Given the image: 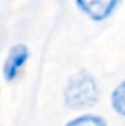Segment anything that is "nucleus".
I'll use <instances>...</instances> for the list:
<instances>
[{
	"label": "nucleus",
	"instance_id": "1",
	"mask_svg": "<svg viewBox=\"0 0 125 126\" xmlns=\"http://www.w3.org/2000/svg\"><path fill=\"white\" fill-rule=\"evenodd\" d=\"M98 99V88L96 81L87 72L71 77L64 89V101L69 107L72 109H80V107H88L95 104Z\"/></svg>",
	"mask_w": 125,
	"mask_h": 126
},
{
	"label": "nucleus",
	"instance_id": "2",
	"mask_svg": "<svg viewBox=\"0 0 125 126\" xmlns=\"http://www.w3.org/2000/svg\"><path fill=\"white\" fill-rule=\"evenodd\" d=\"M29 59V48L26 45H15L10 49L6 61L3 64V77L8 81H13L19 75L21 69L24 67L26 61Z\"/></svg>",
	"mask_w": 125,
	"mask_h": 126
},
{
	"label": "nucleus",
	"instance_id": "3",
	"mask_svg": "<svg viewBox=\"0 0 125 126\" xmlns=\"http://www.w3.org/2000/svg\"><path fill=\"white\" fill-rule=\"evenodd\" d=\"M119 5L117 2H104V0H90V2H77V6L80 10H83L85 15H88L90 18L101 21V19L107 18L111 13L114 11V8Z\"/></svg>",
	"mask_w": 125,
	"mask_h": 126
},
{
	"label": "nucleus",
	"instance_id": "4",
	"mask_svg": "<svg viewBox=\"0 0 125 126\" xmlns=\"http://www.w3.org/2000/svg\"><path fill=\"white\" fill-rule=\"evenodd\" d=\"M66 126H106V121L95 115H83V117L74 118Z\"/></svg>",
	"mask_w": 125,
	"mask_h": 126
},
{
	"label": "nucleus",
	"instance_id": "5",
	"mask_svg": "<svg viewBox=\"0 0 125 126\" xmlns=\"http://www.w3.org/2000/svg\"><path fill=\"white\" fill-rule=\"evenodd\" d=\"M112 107L116 109V112H119L120 115L125 117V81L122 85H119L116 88L112 94Z\"/></svg>",
	"mask_w": 125,
	"mask_h": 126
}]
</instances>
